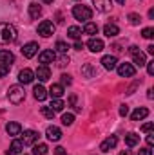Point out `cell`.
Here are the masks:
<instances>
[{
  "instance_id": "cell-1",
  "label": "cell",
  "mask_w": 154,
  "mask_h": 155,
  "mask_svg": "<svg viewBox=\"0 0 154 155\" xmlns=\"http://www.w3.org/2000/svg\"><path fill=\"white\" fill-rule=\"evenodd\" d=\"M16 27L13 24H7V22H0V43L2 45H7V43H13L16 40Z\"/></svg>"
},
{
  "instance_id": "cell-2",
  "label": "cell",
  "mask_w": 154,
  "mask_h": 155,
  "mask_svg": "<svg viewBox=\"0 0 154 155\" xmlns=\"http://www.w3.org/2000/svg\"><path fill=\"white\" fill-rule=\"evenodd\" d=\"M7 99H9V103H13V105H20V103L26 99V90H24L20 85H13V87H9V90H7Z\"/></svg>"
},
{
  "instance_id": "cell-3",
  "label": "cell",
  "mask_w": 154,
  "mask_h": 155,
  "mask_svg": "<svg viewBox=\"0 0 154 155\" xmlns=\"http://www.w3.org/2000/svg\"><path fill=\"white\" fill-rule=\"evenodd\" d=\"M73 16L80 22H89L93 18V11L87 5H75L73 7Z\"/></svg>"
},
{
  "instance_id": "cell-4",
  "label": "cell",
  "mask_w": 154,
  "mask_h": 155,
  "mask_svg": "<svg viewBox=\"0 0 154 155\" xmlns=\"http://www.w3.org/2000/svg\"><path fill=\"white\" fill-rule=\"evenodd\" d=\"M54 29H56V25L51 22V20H44V22H40L38 24V35L40 36H44V38H49V36H53L54 35Z\"/></svg>"
},
{
  "instance_id": "cell-5",
  "label": "cell",
  "mask_w": 154,
  "mask_h": 155,
  "mask_svg": "<svg viewBox=\"0 0 154 155\" xmlns=\"http://www.w3.org/2000/svg\"><path fill=\"white\" fill-rule=\"evenodd\" d=\"M129 54L132 56V61L138 65V67H145V63H147V60H145V54L140 51V47H136V45H132V47H129Z\"/></svg>"
},
{
  "instance_id": "cell-6",
  "label": "cell",
  "mask_w": 154,
  "mask_h": 155,
  "mask_svg": "<svg viewBox=\"0 0 154 155\" xmlns=\"http://www.w3.org/2000/svg\"><path fill=\"white\" fill-rule=\"evenodd\" d=\"M40 134L38 132H35V130H24V135H22V143H24V146H31V144H35L37 141H38Z\"/></svg>"
},
{
  "instance_id": "cell-7",
  "label": "cell",
  "mask_w": 154,
  "mask_h": 155,
  "mask_svg": "<svg viewBox=\"0 0 154 155\" xmlns=\"http://www.w3.org/2000/svg\"><path fill=\"white\" fill-rule=\"evenodd\" d=\"M116 69H118V74L121 78H132L136 74V69H134L132 63H120Z\"/></svg>"
},
{
  "instance_id": "cell-8",
  "label": "cell",
  "mask_w": 154,
  "mask_h": 155,
  "mask_svg": "<svg viewBox=\"0 0 154 155\" xmlns=\"http://www.w3.org/2000/svg\"><path fill=\"white\" fill-rule=\"evenodd\" d=\"M116 144H118V137H116V135H111V137H107L105 141H102V144H100V152L107 153V152L114 150Z\"/></svg>"
},
{
  "instance_id": "cell-9",
  "label": "cell",
  "mask_w": 154,
  "mask_h": 155,
  "mask_svg": "<svg viewBox=\"0 0 154 155\" xmlns=\"http://www.w3.org/2000/svg\"><path fill=\"white\" fill-rule=\"evenodd\" d=\"M37 52H38V43L37 41H29V43H26L22 47L24 58H33V56H37Z\"/></svg>"
},
{
  "instance_id": "cell-10",
  "label": "cell",
  "mask_w": 154,
  "mask_h": 155,
  "mask_svg": "<svg viewBox=\"0 0 154 155\" xmlns=\"http://www.w3.org/2000/svg\"><path fill=\"white\" fill-rule=\"evenodd\" d=\"M33 79H35V72L31 69H22L18 72V81L22 85H29V83H33Z\"/></svg>"
},
{
  "instance_id": "cell-11",
  "label": "cell",
  "mask_w": 154,
  "mask_h": 155,
  "mask_svg": "<svg viewBox=\"0 0 154 155\" xmlns=\"http://www.w3.org/2000/svg\"><path fill=\"white\" fill-rule=\"evenodd\" d=\"M56 60V54H54V51H42L38 54V61L42 63V65H47V63H53Z\"/></svg>"
},
{
  "instance_id": "cell-12",
  "label": "cell",
  "mask_w": 154,
  "mask_h": 155,
  "mask_svg": "<svg viewBox=\"0 0 154 155\" xmlns=\"http://www.w3.org/2000/svg\"><path fill=\"white\" fill-rule=\"evenodd\" d=\"M0 63L11 67V65L15 63V54H13L11 51H7V49H2V51H0Z\"/></svg>"
},
{
  "instance_id": "cell-13",
  "label": "cell",
  "mask_w": 154,
  "mask_h": 155,
  "mask_svg": "<svg viewBox=\"0 0 154 155\" xmlns=\"http://www.w3.org/2000/svg\"><path fill=\"white\" fill-rule=\"evenodd\" d=\"M100 63L103 65V69H107V71H114L116 67H118V58H116V56H111V54H107V56L102 58Z\"/></svg>"
},
{
  "instance_id": "cell-14",
  "label": "cell",
  "mask_w": 154,
  "mask_h": 155,
  "mask_svg": "<svg viewBox=\"0 0 154 155\" xmlns=\"http://www.w3.org/2000/svg\"><path fill=\"white\" fill-rule=\"evenodd\" d=\"M45 135H47V139L49 141H60L62 139V130L58 128V126H49L47 130H45Z\"/></svg>"
},
{
  "instance_id": "cell-15",
  "label": "cell",
  "mask_w": 154,
  "mask_h": 155,
  "mask_svg": "<svg viewBox=\"0 0 154 155\" xmlns=\"http://www.w3.org/2000/svg\"><path fill=\"white\" fill-rule=\"evenodd\" d=\"M87 47H89L91 52H102V51H103V41L100 38H94V36H93V38L87 41Z\"/></svg>"
},
{
  "instance_id": "cell-16",
  "label": "cell",
  "mask_w": 154,
  "mask_h": 155,
  "mask_svg": "<svg viewBox=\"0 0 154 155\" xmlns=\"http://www.w3.org/2000/svg\"><path fill=\"white\" fill-rule=\"evenodd\" d=\"M22 150H24V143L20 141V139H15L13 143H11V146H9V150L5 152L7 155H20L22 153Z\"/></svg>"
},
{
  "instance_id": "cell-17",
  "label": "cell",
  "mask_w": 154,
  "mask_h": 155,
  "mask_svg": "<svg viewBox=\"0 0 154 155\" xmlns=\"http://www.w3.org/2000/svg\"><path fill=\"white\" fill-rule=\"evenodd\" d=\"M93 4L96 5V9L100 13H107L113 7V0H93Z\"/></svg>"
},
{
  "instance_id": "cell-18",
  "label": "cell",
  "mask_w": 154,
  "mask_h": 155,
  "mask_svg": "<svg viewBox=\"0 0 154 155\" xmlns=\"http://www.w3.org/2000/svg\"><path fill=\"white\" fill-rule=\"evenodd\" d=\"M35 76L38 78L40 81H47L51 78V69L47 65H40L38 69H37V72H35Z\"/></svg>"
},
{
  "instance_id": "cell-19",
  "label": "cell",
  "mask_w": 154,
  "mask_h": 155,
  "mask_svg": "<svg viewBox=\"0 0 154 155\" xmlns=\"http://www.w3.org/2000/svg\"><path fill=\"white\" fill-rule=\"evenodd\" d=\"M5 132L9 134V135H20L22 134V126H20V123H15V121H11V123H7L5 124Z\"/></svg>"
},
{
  "instance_id": "cell-20",
  "label": "cell",
  "mask_w": 154,
  "mask_h": 155,
  "mask_svg": "<svg viewBox=\"0 0 154 155\" xmlns=\"http://www.w3.org/2000/svg\"><path fill=\"white\" fill-rule=\"evenodd\" d=\"M49 96H51L53 99H58V97H62V96H64V85H60V83H54V85H51V88H49Z\"/></svg>"
},
{
  "instance_id": "cell-21",
  "label": "cell",
  "mask_w": 154,
  "mask_h": 155,
  "mask_svg": "<svg viewBox=\"0 0 154 155\" xmlns=\"http://www.w3.org/2000/svg\"><path fill=\"white\" fill-rule=\"evenodd\" d=\"M103 35L107 36V38H114L120 35V27L116 25V24H107L105 27H103Z\"/></svg>"
},
{
  "instance_id": "cell-22",
  "label": "cell",
  "mask_w": 154,
  "mask_h": 155,
  "mask_svg": "<svg viewBox=\"0 0 154 155\" xmlns=\"http://www.w3.org/2000/svg\"><path fill=\"white\" fill-rule=\"evenodd\" d=\"M125 144H127L129 148L138 146V144H140V135H138V134H134V132L127 134V135H125Z\"/></svg>"
},
{
  "instance_id": "cell-23",
  "label": "cell",
  "mask_w": 154,
  "mask_h": 155,
  "mask_svg": "<svg viewBox=\"0 0 154 155\" xmlns=\"http://www.w3.org/2000/svg\"><path fill=\"white\" fill-rule=\"evenodd\" d=\"M147 116H149V110H147L145 107H140V108H136V110L131 114V119H132V121H142V119H145Z\"/></svg>"
},
{
  "instance_id": "cell-24",
  "label": "cell",
  "mask_w": 154,
  "mask_h": 155,
  "mask_svg": "<svg viewBox=\"0 0 154 155\" xmlns=\"http://www.w3.org/2000/svg\"><path fill=\"white\" fill-rule=\"evenodd\" d=\"M33 96H35L37 101H44V99L47 97V90H45L42 85H37V87L33 88Z\"/></svg>"
},
{
  "instance_id": "cell-25",
  "label": "cell",
  "mask_w": 154,
  "mask_h": 155,
  "mask_svg": "<svg viewBox=\"0 0 154 155\" xmlns=\"http://www.w3.org/2000/svg\"><path fill=\"white\" fill-rule=\"evenodd\" d=\"M29 16L33 18V20H37L42 16V7H40L37 2H33V4H29Z\"/></svg>"
},
{
  "instance_id": "cell-26",
  "label": "cell",
  "mask_w": 154,
  "mask_h": 155,
  "mask_svg": "<svg viewBox=\"0 0 154 155\" xmlns=\"http://www.w3.org/2000/svg\"><path fill=\"white\" fill-rule=\"evenodd\" d=\"M83 33L89 35V36H94V35H98V25H96L94 22H85V25H83Z\"/></svg>"
},
{
  "instance_id": "cell-27",
  "label": "cell",
  "mask_w": 154,
  "mask_h": 155,
  "mask_svg": "<svg viewBox=\"0 0 154 155\" xmlns=\"http://www.w3.org/2000/svg\"><path fill=\"white\" fill-rule=\"evenodd\" d=\"M67 36L73 40H80V36H82V29L78 27V25H71L69 29H67Z\"/></svg>"
},
{
  "instance_id": "cell-28",
  "label": "cell",
  "mask_w": 154,
  "mask_h": 155,
  "mask_svg": "<svg viewBox=\"0 0 154 155\" xmlns=\"http://www.w3.org/2000/svg\"><path fill=\"white\" fill-rule=\"evenodd\" d=\"M64 107H65V103L58 97V99H53V101H51V107H49V108L56 114V112H62V110H64Z\"/></svg>"
},
{
  "instance_id": "cell-29",
  "label": "cell",
  "mask_w": 154,
  "mask_h": 155,
  "mask_svg": "<svg viewBox=\"0 0 154 155\" xmlns=\"http://www.w3.org/2000/svg\"><path fill=\"white\" fill-rule=\"evenodd\" d=\"M47 152H49L47 144H35L33 148V155H47Z\"/></svg>"
},
{
  "instance_id": "cell-30",
  "label": "cell",
  "mask_w": 154,
  "mask_h": 155,
  "mask_svg": "<svg viewBox=\"0 0 154 155\" xmlns=\"http://www.w3.org/2000/svg\"><path fill=\"white\" fill-rule=\"evenodd\" d=\"M54 49H56V51H58L60 54H67V51H69V45H67L65 41H62V40H60V41H56Z\"/></svg>"
},
{
  "instance_id": "cell-31",
  "label": "cell",
  "mask_w": 154,
  "mask_h": 155,
  "mask_svg": "<svg viewBox=\"0 0 154 155\" xmlns=\"http://www.w3.org/2000/svg\"><path fill=\"white\" fill-rule=\"evenodd\" d=\"M127 18H129V22H131V25H140V22H142V16L136 15V13H131Z\"/></svg>"
},
{
  "instance_id": "cell-32",
  "label": "cell",
  "mask_w": 154,
  "mask_h": 155,
  "mask_svg": "<svg viewBox=\"0 0 154 155\" xmlns=\"http://www.w3.org/2000/svg\"><path fill=\"white\" fill-rule=\"evenodd\" d=\"M62 123H64L65 126H71V124L75 123V114H64V116H62Z\"/></svg>"
},
{
  "instance_id": "cell-33",
  "label": "cell",
  "mask_w": 154,
  "mask_h": 155,
  "mask_svg": "<svg viewBox=\"0 0 154 155\" xmlns=\"http://www.w3.org/2000/svg\"><path fill=\"white\" fill-rule=\"evenodd\" d=\"M40 112H42V116L47 117V119H53V117H54V112H53L49 107H42V108H40Z\"/></svg>"
},
{
  "instance_id": "cell-34",
  "label": "cell",
  "mask_w": 154,
  "mask_h": 155,
  "mask_svg": "<svg viewBox=\"0 0 154 155\" xmlns=\"http://www.w3.org/2000/svg\"><path fill=\"white\" fill-rule=\"evenodd\" d=\"M142 36H143V38H147V40L154 38V29H152V27H145V29L142 31Z\"/></svg>"
},
{
  "instance_id": "cell-35",
  "label": "cell",
  "mask_w": 154,
  "mask_h": 155,
  "mask_svg": "<svg viewBox=\"0 0 154 155\" xmlns=\"http://www.w3.org/2000/svg\"><path fill=\"white\" fill-rule=\"evenodd\" d=\"M82 72H83L87 78H93L94 74H96V71H93V67H91V65H85V67L82 69Z\"/></svg>"
},
{
  "instance_id": "cell-36",
  "label": "cell",
  "mask_w": 154,
  "mask_h": 155,
  "mask_svg": "<svg viewBox=\"0 0 154 155\" xmlns=\"http://www.w3.org/2000/svg\"><path fill=\"white\" fill-rule=\"evenodd\" d=\"M71 83H73V79H71L69 74H62L60 76V85H71Z\"/></svg>"
},
{
  "instance_id": "cell-37",
  "label": "cell",
  "mask_w": 154,
  "mask_h": 155,
  "mask_svg": "<svg viewBox=\"0 0 154 155\" xmlns=\"http://www.w3.org/2000/svg\"><path fill=\"white\" fill-rule=\"evenodd\" d=\"M65 65H69V56L67 54H62V58L58 60V67H65Z\"/></svg>"
},
{
  "instance_id": "cell-38",
  "label": "cell",
  "mask_w": 154,
  "mask_h": 155,
  "mask_svg": "<svg viewBox=\"0 0 154 155\" xmlns=\"http://www.w3.org/2000/svg\"><path fill=\"white\" fill-rule=\"evenodd\" d=\"M145 65H147V72H149V76H152L154 74V61H147Z\"/></svg>"
},
{
  "instance_id": "cell-39",
  "label": "cell",
  "mask_w": 154,
  "mask_h": 155,
  "mask_svg": "<svg viewBox=\"0 0 154 155\" xmlns=\"http://www.w3.org/2000/svg\"><path fill=\"white\" fill-rule=\"evenodd\" d=\"M7 72H9V67H7V65H2V63H0V78H4L5 74H7Z\"/></svg>"
},
{
  "instance_id": "cell-40",
  "label": "cell",
  "mask_w": 154,
  "mask_h": 155,
  "mask_svg": "<svg viewBox=\"0 0 154 155\" xmlns=\"http://www.w3.org/2000/svg\"><path fill=\"white\" fill-rule=\"evenodd\" d=\"M127 114H129V107H127V105H121V107H120V116H127Z\"/></svg>"
},
{
  "instance_id": "cell-41",
  "label": "cell",
  "mask_w": 154,
  "mask_h": 155,
  "mask_svg": "<svg viewBox=\"0 0 154 155\" xmlns=\"http://www.w3.org/2000/svg\"><path fill=\"white\" fill-rule=\"evenodd\" d=\"M138 155H152V150L151 148H140Z\"/></svg>"
},
{
  "instance_id": "cell-42",
  "label": "cell",
  "mask_w": 154,
  "mask_h": 155,
  "mask_svg": "<svg viewBox=\"0 0 154 155\" xmlns=\"http://www.w3.org/2000/svg\"><path fill=\"white\" fill-rule=\"evenodd\" d=\"M151 130H152V123H145V124L142 126V132H147V134H149Z\"/></svg>"
},
{
  "instance_id": "cell-43",
  "label": "cell",
  "mask_w": 154,
  "mask_h": 155,
  "mask_svg": "<svg viewBox=\"0 0 154 155\" xmlns=\"http://www.w3.org/2000/svg\"><path fill=\"white\" fill-rule=\"evenodd\" d=\"M54 155H67V152H65V148H62V146H58V148L54 150Z\"/></svg>"
},
{
  "instance_id": "cell-44",
  "label": "cell",
  "mask_w": 154,
  "mask_h": 155,
  "mask_svg": "<svg viewBox=\"0 0 154 155\" xmlns=\"http://www.w3.org/2000/svg\"><path fill=\"white\" fill-rule=\"evenodd\" d=\"M152 135H154V134H151V132H149V135H147V144H149V148L154 144V137H152Z\"/></svg>"
},
{
  "instance_id": "cell-45",
  "label": "cell",
  "mask_w": 154,
  "mask_h": 155,
  "mask_svg": "<svg viewBox=\"0 0 154 155\" xmlns=\"http://www.w3.org/2000/svg\"><path fill=\"white\" fill-rule=\"evenodd\" d=\"M75 49H76V51H82V49H83V43H82L80 40H76V43H75Z\"/></svg>"
},
{
  "instance_id": "cell-46",
  "label": "cell",
  "mask_w": 154,
  "mask_h": 155,
  "mask_svg": "<svg viewBox=\"0 0 154 155\" xmlns=\"http://www.w3.org/2000/svg\"><path fill=\"white\" fill-rule=\"evenodd\" d=\"M147 97H149V99H152V97H154V94H152V88H149V90H147Z\"/></svg>"
},
{
  "instance_id": "cell-47",
  "label": "cell",
  "mask_w": 154,
  "mask_h": 155,
  "mask_svg": "<svg viewBox=\"0 0 154 155\" xmlns=\"http://www.w3.org/2000/svg\"><path fill=\"white\" fill-rule=\"evenodd\" d=\"M147 52H149V54H154V45H149V47H147Z\"/></svg>"
},
{
  "instance_id": "cell-48",
  "label": "cell",
  "mask_w": 154,
  "mask_h": 155,
  "mask_svg": "<svg viewBox=\"0 0 154 155\" xmlns=\"http://www.w3.org/2000/svg\"><path fill=\"white\" fill-rule=\"evenodd\" d=\"M120 155H132L129 150H123V152H120Z\"/></svg>"
},
{
  "instance_id": "cell-49",
  "label": "cell",
  "mask_w": 154,
  "mask_h": 155,
  "mask_svg": "<svg viewBox=\"0 0 154 155\" xmlns=\"http://www.w3.org/2000/svg\"><path fill=\"white\" fill-rule=\"evenodd\" d=\"M118 4H121V5H125V0H116Z\"/></svg>"
},
{
  "instance_id": "cell-50",
  "label": "cell",
  "mask_w": 154,
  "mask_h": 155,
  "mask_svg": "<svg viewBox=\"0 0 154 155\" xmlns=\"http://www.w3.org/2000/svg\"><path fill=\"white\" fill-rule=\"evenodd\" d=\"M44 4H53V0H42Z\"/></svg>"
}]
</instances>
